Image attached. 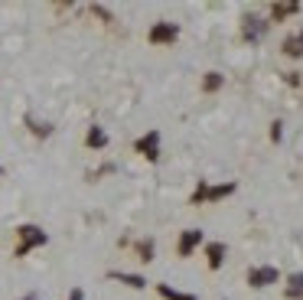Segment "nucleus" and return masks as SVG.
I'll return each mask as SVG.
<instances>
[{
  "mask_svg": "<svg viewBox=\"0 0 303 300\" xmlns=\"http://www.w3.org/2000/svg\"><path fill=\"white\" fill-rule=\"evenodd\" d=\"M248 284L251 287L277 284V268H254V271H248Z\"/></svg>",
  "mask_w": 303,
  "mask_h": 300,
  "instance_id": "1",
  "label": "nucleus"
},
{
  "mask_svg": "<svg viewBox=\"0 0 303 300\" xmlns=\"http://www.w3.org/2000/svg\"><path fill=\"white\" fill-rule=\"evenodd\" d=\"M176 33H180V30H176L173 23H157L154 30H150V42H173Z\"/></svg>",
  "mask_w": 303,
  "mask_h": 300,
  "instance_id": "2",
  "label": "nucleus"
},
{
  "mask_svg": "<svg viewBox=\"0 0 303 300\" xmlns=\"http://www.w3.org/2000/svg\"><path fill=\"white\" fill-rule=\"evenodd\" d=\"M20 235L26 238V245H23V248H20V251H16V254H26V251H30V245H42V242H46V235H42V232H39V228H33V225H26V228H20Z\"/></svg>",
  "mask_w": 303,
  "mask_h": 300,
  "instance_id": "3",
  "label": "nucleus"
},
{
  "mask_svg": "<svg viewBox=\"0 0 303 300\" xmlns=\"http://www.w3.org/2000/svg\"><path fill=\"white\" fill-rule=\"evenodd\" d=\"M157 140H160V134H157V131H150V134L144 137V140H137V150H140V154H147L150 157V160H157Z\"/></svg>",
  "mask_w": 303,
  "mask_h": 300,
  "instance_id": "4",
  "label": "nucleus"
},
{
  "mask_svg": "<svg viewBox=\"0 0 303 300\" xmlns=\"http://www.w3.org/2000/svg\"><path fill=\"white\" fill-rule=\"evenodd\" d=\"M199 242H202V232H196V228H189V232L183 235V242H180V254L186 258V254H189V251H192Z\"/></svg>",
  "mask_w": 303,
  "mask_h": 300,
  "instance_id": "5",
  "label": "nucleus"
},
{
  "mask_svg": "<svg viewBox=\"0 0 303 300\" xmlns=\"http://www.w3.org/2000/svg\"><path fill=\"white\" fill-rule=\"evenodd\" d=\"M284 49H287L290 56H303V33H297V36H290L287 42H284Z\"/></svg>",
  "mask_w": 303,
  "mask_h": 300,
  "instance_id": "6",
  "label": "nucleus"
},
{
  "mask_svg": "<svg viewBox=\"0 0 303 300\" xmlns=\"http://www.w3.org/2000/svg\"><path fill=\"white\" fill-rule=\"evenodd\" d=\"M160 294H163L166 300H196L192 294H180V290H173V287H166V284H160Z\"/></svg>",
  "mask_w": 303,
  "mask_h": 300,
  "instance_id": "7",
  "label": "nucleus"
},
{
  "mask_svg": "<svg viewBox=\"0 0 303 300\" xmlns=\"http://www.w3.org/2000/svg\"><path fill=\"white\" fill-rule=\"evenodd\" d=\"M222 254H225V248H222L219 242L209 245V264H212V268H219V264H222Z\"/></svg>",
  "mask_w": 303,
  "mask_h": 300,
  "instance_id": "8",
  "label": "nucleus"
},
{
  "mask_svg": "<svg viewBox=\"0 0 303 300\" xmlns=\"http://www.w3.org/2000/svg\"><path fill=\"white\" fill-rule=\"evenodd\" d=\"M114 281H124V284H131V287H144L147 281L144 277H137V274H111Z\"/></svg>",
  "mask_w": 303,
  "mask_h": 300,
  "instance_id": "9",
  "label": "nucleus"
},
{
  "mask_svg": "<svg viewBox=\"0 0 303 300\" xmlns=\"http://www.w3.org/2000/svg\"><path fill=\"white\" fill-rule=\"evenodd\" d=\"M235 189V183H225V186H215V189H206V196L209 199H222V196H228V192Z\"/></svg>",
  "mask_w": 303,
  "mask_h": 300,
  "instance_id": "10",
  "label": "nucleus"
},
{
  "mask_svg": "<svg viewBox=\"0 0 303 300\" xmlns=\"http://www.w3.org/2000/svg\"><path fill=\"white\" fill-rule=\"evenodd\" d=\"M88 144H92V147H104V144H108V137H104V131L92 127V134H88Z\"/></svg>",
  "mask_w": 303,
  "mask_h": 300,
  "instance_id": "11",
  "label": "nucleus"
},
{
  "mask_svg": "<svg viewBox=\"0 0 303 300\" xmlns=\"http://www.w3.org/2000/svg\"><path fill=\"white\" fill-rule=\"evenodd\" d=\"M290 284H293L290 287V297H303V274H293Z\"/></svg>",
  "mask_w": 303,
  "mask_h": 300,
  "instance_id": "12",
  "label": "nucleus"
},
{
  "mask_svg": "<svg viewBox=\"0 0 303 300\" xmlns=\"http://www.w3.org/2000/svg\"><path fill=\"white\" fill-rule=\"evenodd\" d=\"M219 85H222V75H219V72H209V78H206V92H215Z\"/></svg>",
  "mask_w": 303,
  "mask_h": 300,
  "instance_id": "13",
  "label": "nucleus"
},
{
  "mask_svg": "<svg viewBox=\"0 0 303 300\" xmlns=\"http://www.w3.org/2000/svg\"><path fill=\"white\" fill-rule=\"evenodd\" d=\"M248 23H254V26H248V36H261V33H264V26H261V20H248Z\"/></svg>",
  "mask_w": 303,
  "mask_h": 300,
  "instance_id": "14",
  "label": "nucleus"
},
{
  "mask_svg": "<svg viewBox=\"0 0 303 300\" xmlns=\"http://www.w3.org/2000/svg\"><path fill=\"white\" fill-rule=\"evenodd\" d=\"M297 10V4H287V7H274V16H284V13H293Z\"/></svg>",
  "mask_w": 303,
  "mask_h": 300,
  "instance_id": "15",
  "label": "nucleus"
},
{
  "mask_svg": "<svg viewBox=\"0 0 303 300\" xmlns=\"http://www.w3.org/2000/svg\"><path fill=\"white\" fill-rule=\"evenodd\" d=\"M72 300H82V290H72Z\"/></svg>",
  "mask_w": 303,
  "mask_h": 300,
  "instance_id": "16",
  "label": "nucleus"
}]
</instances>
